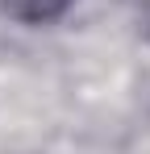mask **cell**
Segmentation results:
<instances>
[{
	"instance_id": "6da1fadb",
	"label": "cell",
	"mask_w": 150,
	"mask_h": 154,
	"mask_svg": "<svg viewBox=\"0 0 150 154\" xmlns=\"http://www.w3.org/2000/svg\"><path fill=\"white\" fill-rule=\"evenodd\" d=\"M67 4H71V0H4V8H8L13 17H21V21H50V17H58Z\"/></svg>"
}]
</instances>
